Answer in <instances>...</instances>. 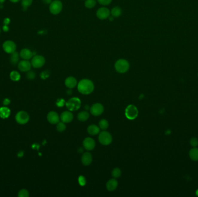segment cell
<instances>
[{"label":"cell","mask_w":198,"mask_h":197,"mask_svg":"<svg viewBox=\"0 0 198 197\" xmlns=\"http://www.w3.org/2000/svg\"><path fill=\"white\" fill-rule=\"evenodd\" d=\"M94 89V84L89 79H83L78 83V90L82 94H90L93 91Z\"/></svg>","instance_id":"cell-1"},{"label":"cell","mask_w":198,"mask_h":197,"mask_svg":"<svg viewBox=\"0 0 198 197\" xmlns=\"http://www.w3.org/2000/svg\"><path fill=\"white\" fill-rule=\"evenodd\" d=\"M115 68L118 72L124 73L129 69V63L125 59H119L115 64Z\"/></svg>","instance_id":"cell-2"},{"label":"cell","mask_w":198,"mask_h":197,"mask_svg":"<svg viewBox=\"0 0 198 197\" xmlns=\"http://www.w3.org/2000/svg\"><path fill=\"white\" fill-rule=\"evenodd\" d=\"M81 106L80 99L73 97L70 99L66 103V107L70 111H75L78 110Z\"/></svg>","instance_id":"cell-3"},{"label":"cell","mask_w":198,"mask_h":197,"mask_svg":"<svg viewBox=\"0 0 198 197\" xmlns=\"http://www.w3.org/2000/svg\"><path fill=\"white\" fill-rule=\"evenodd\" d=\"M99 141L100 143L104 146H108L112 142V137L107 131H103L99 133Z\"/></svg>","instance_id":"cell-4"},{"label":"cell","mask_w":198,"mask_h":197,"mask_svg":"<svg viewBox=\"0 0 198 197\" xmlns=\"http://www.w3.org/2000/svg\"><path fill=\"white\" fill-rule=\"evenodd\" d=\"M138 110L134 105H128L125 109V116L129 120H135L138 116Z\"/></svg>","instance_id":"cell-5"},{"label":"cell","mask_w":198,"mask_h":197,"mask_svg":"<svg viewBox=\"0 0 198 197\" xmlns=\"http://www.w3.org/2000/svg\"><path fill=\"white\" fill-rule=\"evenodd\" d=\"M63 8V4L59 0H55L51 3L49 6V10L53 15H58L60 13Z\"/></svg>","instance_id":"cell-6"},{"label":"cell","mask_w":198,"mask_h":197,"mask_svg":"<svg viewBox=\"0 0 198 197\" xmlns=\"http://www.w3.org/2000/svg\"><path fill=\"white\" fill-rule=\"evenodd\" d=\"M17 123L20 124H25L29 121L30 117L28 114L25 111H20L15 116Z\"/></svg>","instance_id":"cell-7"},{"label":"cell","mask_w":198,"mask_h":197,"mask_svg":"<svg viewBox=\"0 0 198 197\" xmlns=\"http://www.w3.org/2000/svg\"><path fill=\"white\" fill-rule=\"evenodd\" d=\"M45 63V58L40 55L34 56L31 60V65L36 68H41Z\"/></svg>","instance_id":"cell-8"},{"label":"cell","mask_w":198,"mask_h":197,"mask_svg":"<svg viewBox=\"0 0 198 197\" xmlns=\"http://www.w3.org/2000/svg\"><path fill=\"white\" fill-rule=\"evenodd\" d=\"M2 48L7 53L12 54L16 51V45L13 41H6L2 45Z\"/></svg>","instance_id":"cell-9"},{"label":"cell","mask_w":198,"mask_h":197,"mask_svg":"<svg viewBox=\"0 0 198 197\" xmlns=\"http://www.w3.org/2000/svg\"><path fill=\"white\" fill-rule=\"evenodd\" d=\"M104 110V107L102 104L100 103H96L90 107V113L95 116H98L103 113Z\"/></svg>","instance_id":"cell-10"},{"label":"cell","mask_w":198,"mask_h":197,"mask_svg":"<svg viewBox=\"0 0 198 197\" xmlns=\"http://www.w3.org/2000/svg\"><path fill=\"white\" fill-rule=\"evenodd\" d=\"M96 143L95 140L92 138H86L83 141V146L84 149L86 150L90 151L95 149Z\"/></svg>","instance_id":"cell-11"},{"label":"cell","mask_w":198,"mask_h":197,"mask_svg":"<svg viewBox=\"0 0 198 197\" xmlns=\"http://www.w3.org/2000/svg\"><path fill=\"white\" fill-rule=\"evenodd\" d=\"M109 15L110 12L109 9L104 7L99 8L96 12L97 17L101 20H104L107 19L109 16Z\"/></svg>","instance_id":"cell-12"},{"label":"cell","mask_w":198,"mask_h":197,"mask_svg":"<svg viewBox=\"0 0 198 197\" xmlns=\"http://www.w3.org/2000/svg\"><path fill=\"white\" fill-rule=\"evenodd\" d=\"M48 121L52 124H57L60 121V117L59 116L58 114L54 112H50L47 116Z\"/></svg>","instance_id":"cell-13"},{"label":"cell","mask_w":198,"mask_h":197,"mask_svg":"<svg viewBox=\"0 0 198 197\" xmlns=\"http://www.w3.org/2000/svg\"><path fill=\"white\" fill-rule=\"evenodd\" d=\"M60 118L63 123H69L72 121L74 116L70 111H65L61 114Z\"/></svg>","instance_id":"cell-14"},{"label":"cell","mask_w":198,"mask_h":197,"mask_svg":"<svg viewBox=\"0 0 198 197\" xmlns=\"http://www.w3.org/2000/svg\"><path fill=\"white\" fill-rule=\"evenodd\" d=\"M31 67V63H30L28 60H23L20 61L18 64L19 70L22 72L29 71Z\"/></svg>","instance_id":"cell-15"},{"label":"cell","mask_w":198,"mask_h":197,"mask_svg":"<svg viewBox=\"0 0 198 197\" xmlns=\"http://www.w3.org/2000/svg\"><path fill=\"white\" fill-rule=\"evenodd\" d=\"M92 156L89 152L84 153L81 157V162L85 166L90 165L92 162Z\"/></svg>","instance_id":"cell-16"},{"label":"cell","mask_w":198,"mask_h":197,"mask_svg":"<svg viewBox=\"0 0 198 197\" xmlns=\"http://www.w3.org/2000/svg\"><path fill=\"white\" fill-rule=\"evenodd\" d=\"M77 79L73 77V76H70L68 77L65 80V85L69 89H73L77 85Z\"/></svg>","instance_id":"cell-17"},{"label":"cell","mask_w":198,"mask_h":197,"mask_svg":"<svg viewBox=\"0 0 198 197\" xmlns=\"http://www.w3.org/2000/svg\"><path fill=\"white\" fill-rule=\"evenodd\" d=\"M20 56L23 60H28L33 57V53L30 50L28 49H23L20 52Z\"/></svg>","instance_id":"cell-18"},{"label":"cell","mask_w":198,"mask_h":197,"mask_svg":"<svg viewBox=\"0 0 198 197\" xmlns=\"http://www.w3.org/2000/svg\"><path fill=\"white\" fill-rule=\"evenodd\" d=\"M118 182L115 179L109 180L106 184V188L109 191H113L117 188Z\"/></svg>","instance_id":"cell-19"},{"label":"cell","mask_w":198,"mask_h":197,"mask_svg":"<svg viewBox=\"0 0 198 197\" xmlns=\"http://www.w3.org/2000/svg\"><path fill=\"white\" fill-rule=\"evenodd\" d=\"M88 133L91 135H96L100 133V128L98 125L92 124L88 127Z\"/></svg>","instance_id":"cell-20"},{"label":"cell","mask_w":198,"mask_h":197,"mask_svg":"<svg viewBox=\"0 0 198 197\" xmlns=\"http://www.w3.org/2000/svg\"><path fill=\"white\" fill-rule=\"evenodd\" d=\"M10 110L8 107H0V117L2 118H7L10 116Z\"/></svg>","instance_id":"cell-21"},{"label":"cell","mask_w":198,"mask_h":197,"mask_svg":"<svg viewBox=\"0 0 198 197\" xmlns=\"http://www.w3.org/2000/svg\"><path fill=\"white\" fill-rule=\"evenodd\" d=\"M89 117V113L87 111H82L80 112L77 116L78 120L80 121H85Z\"/></svg>","instance_id":"cell-22"},{"label":"cell","mask_w":198,"mask_h":197,"mask_svg":"<svg viewBox=\"0 0 198 197\" xmlns=\"http://www.w3.org/2000/svg\"><path fill=\"white\" fill-rule=\"evenodd\" d=\"M189 157L193 161H198V149L194 148L191 149L189 152Z\"/></svg>","instance_id":"cell-23"},{"label":"cell","mask_w":198,"mask_h":197,"mask_svg":"<svg viewBox=\"0 0 198 197\" xmlns=\"http://www.w3.org/2000/svg\"><path fill=\"white\" fill-rule=\"evenodd\" d=\"M19 53L17 52H15L11 54L10 56V63L12 65H16L19 62Z\"/></svg>","instance_id":"cell-24"},{"label":"cell","mask_w":198,"mask_h":197,"mask_svg":"<svg viewBox=\"0 0 198 197\" xmlns=\"http://www.w3.org/2000/svg\"><path fill=\"white\" fill-rule=\"evenodd\" d=\"M111 13L112 16L114 17H115V18L119 17L122 14V10L119 7H116L112 9L111 11Z\"/></svg>","instance_id":"cell-25"},{"label":"cell","mask_w":198,"mask_h":197,"mask_svg":"<svg viewBox=\"0 0 198 197\" xmlns=\"http://www.w3.org/2000/svg\"><path fill=\"white\" fill-rule=\"evenodd\" d=\"M99 127L103 131L106 130L109 126L108 121L106 119H102L99 121Z\"/></svg>","instance_id":"cell-26"},{"label":"cell","mask_w":198,"mask_h":197,"mask_svg":"<svg viewBox=\"0 0 198 197\" xmlns=\"http://www.w3.org/2000/svg\"><path fill=\"white\" fill-rule=\"evenodd\" d=\"M10 78L12 81H17L20 80V75L18 72L13 71L11 72L10 73Z\"/></svg>","instance_id":"cell-27"},{"label":"cell","mask_w":198,"mask_h":197,"mask_svg":"<svg viewBox=\"0 0 198 197\" xmlns=\"http://www.w3.org/2000/svg\"><path fill=\"white\" fill-rule=\"evenodd\" d=\"M33 0H22L21 4L24 10H26L32 4Z\"/></svg>","instance_id":"cell-28"},{"label":"cell","mask_w":198,"mask_h":197,"mask_svg":"<svg viewBox=\"0 0 198 197\" xmlns=\"http://www.w3.org/2000/svg\"><path fill=\"white\" fill-rule=\"evenodd\" d=\"M96 4V0H86L85 2V6L88 8H93Z\"/></svg>","instance_id":"cell-29"},{"label":"cell","mask_w":198,"mask_h":197,"mask_svg":"<svg viewBox=\"0 0 198 197\" xmlns=\"http://www.w3.org/2000/svg\"><path fill=\"white\" fill-rule=\"evenodd\" d=\"M112 176L114 178H118L121 176V170L118 168H115L112 171Z\"/></svg>","instance_id":"cell-30"},{"label":"cell","mask_w":198,"mask_h":197,"mask_svg":"<svg viewBox=\"0 0 198 197\" xmlns=\"http://www.w3.org/2000/svg\"><path fill=\"white\" fill-rule=\"evenodd\" d=\"M57 130L60 132V133H62L64 131H65V130L66 129V125L63 122H59L57 124Z\"/></svg>","instance_id":"cell-31"},{"label":"cell","mask_w":198,"mask_h":197,"mask_svg":"<svg viewBox=\"0 0 198 197\" xmlns=\"http://www.w3.org/2000/svg\"><path fill=\"white\" fill-rule=\"evenodd\" d=\"M18 197H29V193L26 189H22L19 192Z\"/></svg>","instance_id":"cell-32"},{"label":"cell","mask_w":198,"mask_h":197,"mask_svg":"<svg viewBox=\"0 0 198 197\" xmlns=\"http://www.w3.org/2000/svg\"><path fill=\"white\" fill-rule=\"evenodd\" d=\"M26 76L28 79H34L36 77V73L34 71H28Z\"/></svg>","instance_id":"cell-33"},{"label":"cell","mask_w":198,"mask_h":197,"mask_svg":"<svg viewBox=\"0 0 198 197\" xmlns=\"http://www.w3.org/2000/svg\"><path fill=\"white\" fill-rule=\"evenodd\" d=\"M98 1L100 4L103 5H109L112 1V0H98Z\"/></svg>","instance_id":"cell-34"},{"label":"cell","mask_w":198,"mask_h":197,"mask_svg":"<svg viewBox=\"0 0 198 197\" xmlns=\"http://www.w3.org/2000/svg\"><path fill=\"white\" fill-rule=\"evenodd\" d=\"M190 143L191 144L194 146V147H196L197 146H198V140L196 138H193L191 139L190 141Z\"/></svg>","instance_id":"cell-35"},{"label":"cell","mask_w":198,"mask_h":197,"mask_svg":"<svg viewBox=\"0 0 198 197\" xmlns=\"http://www.w3.org/2000/svg\"><path fill=\"white\" fill-rule=\"evenodd\" d=\"M9 104H10V100H9V99L6 98L4 100L3 104L4 105H8Z\"/></svg>","instance_id":"cell-36"},{"label":"cell","mask_w":198,"mask_h":197,"mask_svg":"<svg viewBox=\"0 0 198 197\" xmlns=\"http://www.w3.org/2000/svg\"><path fill=\"white\" fill-rule=\"evenodd\" d=\"M9 19H5L4 20V23H5V25H8L9 24Z\"/></svg>","instance_id":"cell-37"},{"label":"cell","mask_w":198,"mask_h":197,"mask_svg":"<svg viewBox=\"0 0 198 197\" xmlns=\"http://www.w3.org/2000/svg\"><path fill=\"white\" fill-rule=\"evenodd\" d=\"M3 30H4V31H8L9 30V28H8V27L7 26V25H5V26L3 27Z\"/></svg>","instance_id":"cell-38"},{"label":"cell","mask_w":198,"mask_h":197,"mask_svg":"<svg viewBox=\"0 0 198 197\" xmlns=\"http://www.w3.org/2000/svg\"><path fill=\"white\" fill-rule=\"evenodd\" d=\"M43 2L45 4H51L52 2V0H42Z\"/></svg>","instance_id":"cell-39"},{"label":"cell","mask_w":198,"mask_h":197,"mask_svg":"<svg viewBox=\"0 0 198 197\" xmlns=\"http://www.w3.org/2000/svg\"><path fill=\"white\" fill-rule=\"evenodd\" d=\"M18 156L19 157H21L23 156V152L22 151L19 152L18 153Z\"/></svg>","instance_id":"cell-40"},{"label":"cell","mask_w":198,"mask_h":197,"mask_svg":"<svg viewBox=\"0 0 198 197\" xmlns=\"http://www.w3.org/2000/svg\"><path fill=\"white\" fill-rule=\"evenodd\" d=\"M10 2H13V3H16V2H19V1H20V0H9Z\"/></svg>","instance_id":"cell-41"},{"label":"cell","mask_w":198,"mask_h":197,"mask_svg":"<svg viewBox=\"0 0 198 197\" xmlns=\"http://www.w3.org/2000/svg\"><path fill=\"white\" fill-rule=\"evenodd\" d=\"M5 1V0H0V4H3Z\"/></svg>","instance_id":"cell-42"},{"label":"cell","mask_w":198,"mask_h":197,"mask_svg":"<svg viewBox=\"0 0 198 197\" xmlns=\"http://www.w3.org/2000/svg\"><path fill=\"white\" fill-rule=\"evenodd\" d=\"M197 195L198 196V190H197Z\"/></svg>","instance_id":"cell-43"},{"label":"cell","mask_w":198,"mask_h":197,"mask_svg":"<svg viewBox=\"0 0 198 197\" xmlns=\"http://www.w3.org/2000/svg\"><path fill=\"white\" fill-rule=\"evenodd\" d=\"M0 33H1V28H0Z\"/></svg>","instance_id":"cell-44"}]
</instances>
